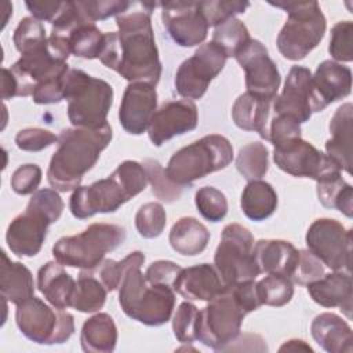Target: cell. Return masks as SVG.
Here are the masks:
<instances>
[{
	"label": "cell",
	"instance_id": "1",
	"mask_svg": "<svg viewBox=\"0 0 353 353\" xmlns=\"http://www.w3.org/2000/svg\"><path fill=\"white\" fill-rule=\"evenodd\" d=\"M130 7L116 17L119 30L105 33L99 59L130 83H148L156 87L161 76L150 19L156 3H139V8L134 11Z\"/></svg>",
	"mask_w": 353,
	"mask_h": 353
},
{
	"label": "cell",
	"instance_id": "2",
	"mask_svg": "<svg viewBox=\"0 0 353 353\" xmlns=\"http://www.w3.org/2000/svg\"><path fill=\"white\" fill-rule=\"evenodd\" d=\"M112 137L109 124L99 128L73 127L62 130L58 137V148L47 170L48 183L59 192L79 188L84 174L95 165Z\"/></svg>",
	"mask_w": 353,
	"mask_h": 353
},
{
	"label": "cell",
	"instance_id": "3",
	"mask_svg": "<svg viewBox=\"0 0 353 353\" xmlns=\"http://www.w3.org/2000/svg\"><path fill=\"white\" fill-rule=\"evenodd\" d=\"M145 255L141 251L125 256V268L119 284V303L132 320L149 327L165 324L175 306L174 288L163 284H150L141 266Z\"/></svg>",
	"mask_w": 353,
	"mask_h": 353
},
{
	"label": "cell",
	"instance_id": "4",
	"mask_svg": "<svg viewBox=\"0 0 353 353\" xmlns=\"http://www.w3.org/2000/svg\"><path fill=\"white\" fill-rule=\"evenodd\" d=\"M148 185L146 171L142 164L125 160L108 176L95 181L90 186H79L73 190L69 208L79 219L90 218L98 212H114L124 203L145 190Z\"/></svg>",
	"mask_w": 353,
	"mask_h": 353
},
{
	"label": "cell",
	"instance_id": "5",
	"mask_svg": "<svg viewBox=\"0 0 353 353\" xmlns=\"http://www.w3.org/2000/svg\"><path fill=\"white\" fill-rule=\"evenodd\" d=\"M63 211L61 196L52 189L36 190L26 210L15 216L7 228L6 241L17 256H34L47 237V229L57 222Z\"/></svg>",
	"mask_w": 353,
	"mask_h": 353
},
{
	"label": "cell",
	"instance_id": "6",
	"mask_svg": "<svg viewBox=\"0 0 353 353\" xmlns=\"http://www.w3.org/2000/svg\"><path fill=\"white\" fill-rule=\"evenodd\" d=\"M62 94L68 101V117L74 127L99 128L106 123L113 103V88L80 69H70L62 77Z\"/></svg>",
	"mask_w": 353,
	"mask_h": 353
},
{
	"label": "cell",
	"instance_id": "7",
	"mask_svg": "<svg viewBox=\"0 0 353 353\" xmlns=\"http://www.w3.org/2000/svg\"><path fill=\"white\" fill-rule=\"evenodd\" d=\"M270 4L288 14V18L276 40L280 54L290 61L303 59L319 46L325 33L327 21L319 3L277 1Z\"/></svg>",
	"mask_w": 353,
	"mask_h": 353
},
{
	"label": "cell",
	"instance_id": "8",
	"mask_svg": "<svg viewBox=\"0 0 353 353\" xmlns=\"http://www.w3.org/2000/svg\"><path fill=\"white\" fill-rule=\"evenodd\" d=\"M232 160L233 146L229 139L219 134H211L175 152L165 172L174 183L189 186L211 172L223 170Z\"/></svg>",
	"mask_w": 353,
	"mask_h": 353
},
{
	"label": "cell",
	"instance_id": "9",
	"mask_svg": "<svg viewBox=\"0 0 353 353\" xmlns=\"http://www.w3.org/2000/svg\"><path fill=\"white\" fill-rule=\"evenodd\" d=\"M125 240V229L114 223H91L84 232L61 237L52 247V255L63 266L81 270L95 269L105 255Z\"/></svg>",
	"mask_w": 353,
	"mask_h": 353
},
{
	"label": "cell",
	"instance_id": "10",
	"mask_svg": "<svg viewBox=\"0 0 353 353\" xmlns=\"http://www.w3.org/2000/svg\"><path fill=\"white\" fill-rule=\"evenodd\" d=\"M254 237L251 232L239 225H226L214 255V266L226 287L241 281L255 280L259 268L254 258Z\"/></svg>",
	"mask_w": 353,
	"mask_h": 353
},
{
	"label": "cell",
	"instance_id": "11",
	"mask_svg": "<svg viewBox=\"0 0 353 353\" xmlns=\"http://www.w3.org/2000/svg\"><path fill=\"white\" fill-rule=\"evenodd\" d=\"M245 316L247 313L226 287L223 292L199 310L197 341L214 350L223 352L240 335Z\"/></svg>",
	"mask_w": 353,
	"mask_h": 353
},
{
	"label": "cell",
	"instance_id": "12",
	"mask_svg": "<svg viewBox=\"0 0 353 353\" xmlns=\"http://www.w3.org/2000/svg\"><path fill=\"white\" fill-rule=\"evenodd\" d=\"M15 321L28 339L40 345L63 343L74 332V319L70 313L52 309L36 296L17 305Z\"/></svg>",
	"mask_w": 353,
	"mask_h": 353
},
{
	"label": "cell",
	"instance_id": "13",
	"mask_svg": "<svg viewBox=\"0 0 353 353\" xmlns=\"http://www.w3.org/2000/svg\"><path fill=\"white\" fill-rule=\"evenodd\" d=\"M228 55L225 51L210 41L199 46L194 54L185 59L175 74L176 92L186 99H200L212 79L223 69Z\"/></svg>",
	"mask_w": 353,
	"mask_h": 353
},
{
	"label": "cell",
	"instance_id": "14",
	"mask_svg": "<svg viewBox=\"0 0 353 353\" xmlns=\"http://www.w3.org/2000/svg\"><path fill=\"white\" fill-rule=\"evenodd\" d=\"M307 250L334 272L350 273L352 230L336 219L319 218L306 232Z\"/></svg>",
	"mask_w": 353,
	"mask_h": 353
},
{
	"label": "cell",
	"instance_id": "15",
	"mask_svg": "<svg viewBox=\"0 0 353 353\" xmlns=\"http://www.w3.org/2000/svg\"><path fill=\"white\" fill-rule=\"evenodd\" d=\"M273 160L281 171L299 178H312L316 182L331 174L341 172V168L327 154L302 139V137L276 145Z\"/></svg>",
	"mask_w": 353,
	"mask_h": 353
},
{
	"label": "cell",
	"instance_id": "16",
	"mask_svg": "<svg viewBox=\"0 0 353 353\" xmlns=\"http://www.w3.org/2000/svg\"><path fill=\"white\" fill-rule=\"evenodd\" d=\"M325 108L314 90L310 70L298 65L292 66L287 74L283 92L273 101V114H287L302 124L313 113Z\"/></svg>",
	"mask_w": 353,
	"mask_h": 353
},
{
	"label": "cell",
	"instance_id": "17",
	"mask_svg": "<svg viewBox=\"0 0 353 353\" xmlns=\"http://www.w3.org/2000/svg\"><path fill=\"white\" fill-rule=\"evenodd\" d=\"M234 58L245 73L248 92L268 99L277 97L281 76L277 65L259 40L250 39Z\"/></svg>",
	"mask_w": 353,
	"mask_h": 353
},
{
	"label": "cell",
	"instance_id": "18",
	"mask_svg": "<svg viewBox=\"0 0 353 353\" xmlns=\"http://www.w3.org/2000/svg\"><path fill=\"white\" fill-rule=\"evenodd\" d=\"M160 7L163 23L178 46L193 47L205 40L208 25L199 10V1H164Z\"/></svg>",
	"mask_w": 353,
	"mask_h": 353
},
{
	"label": "cell",
	"instance_id": "19",
	"mask_svg": "<svg viewBox=\"0 0 353 353\" xmlns=\"http://www.w3.org/2000/svg\"><path fill=\"white\" fill-rule=\"evenodd\" d=\"M197 106L190 99L164 102L153 114L148 128L149 139L154 146H161L165 141L192 131L197 127Z\"/></svg>",
	"mask_w": 353,
	"mask_h": 353
},
{
	"label": "cell",
	"instance_id": "20",
	"mask_svg": "<svg viewBox=\"0 0 353 353\" xmlns=\"http://www.w3.org/2000/svg\"><path fill=\"white\" fill-rule=\"evenodd\" d=\"M157 92L148 83H130L123 94L119 109L121 127L132 135L143 134L156 113Z\"/></svg>",
	"mask_w": 353,
	"mask_h": 353
},
{
	"label": "cell",
	"instance_id": "21",
	"mask_svg": "<svg viewBox=\"0 0 353 353\" xmlns=\"http://www.w3.org/2000/svg\"><path fill=\"white\" fill-rule=\"evenodd\" d=\"M174 291L188 301H211L225 291L215 266L199 263L190 268H182L172 284Z\"/></svg>",
	"mask_w": 353,
	"mask_h": 353
},
{
	"label": "cell",
	"instance_id": "22",
	"mask_svg": "<svg viewBox=\"0 0 353 353\" xmlns=\"http://www.w3.org/2000/svg\"><path fill=\"white\" fill-rule=\"evenodd\" d=\"M307 292L320 306L339 307L347 319H352L353 290L350 273L336 270L334 273L324 274L319 280L307 284Z\"/></svg>",
	"mask_w": 353,
	"mask_h": 353
},
{
	"label": "cell",
	"instance_id": "23",
	"mask_svg": "<svg viewBox=\"0 0 353 353\" xmlns=\"http://www.w3.org/2000/svg\"><path fill=\"white\" fill-rule=\"evenodd\" d=\"M353 106L350 102L341 105L330 120L331 138L325 142L327 156L347 174L352 172V131Z\"/></svg>",
	"mask_w": 353,
	"mask_h": 353
},
{
	"label": "cell",
	"instance_id": "24",
	"mask_svg": "<svg viewBox=\"0 0 353 353\" xmlns=\"http://www.w3.org/2000/svg\"><path fill=\"white\" fill-rule=\"evenodd\" d=\"M254 258L261 273L291 277L299 251L285 240H259L254 244Z\"/></svg>",
	"mask_w": 353,
	"mask_h": 353
},
{
	"label": "cell",
	"instance_id": "25",
	"mask_svg": "<svg viewBox=\"0 0 353 353\" xmlns=\"http://www.w3.org/2000/svg\"><path fill=\"white\" fill-rule=\"evenodd\" d=\"M273 101L245 91L233 103L232 119L234 124L244 131H255L261 138L268 141Z\"/></svg>",
	"mask_w": 353,
	"mask_h": 353
},
{
	"label": "cell",
	"instance_id": "26",
	"mask_svg": "<svg viewBox=\"0 0 353 353\" xmlns=\"http://www.w3.org/2000/svg\"><path fill=\"white\" fill-rule=\"evenodd\" d=\"M313 339L328 353H352L353 334L350 325L335 313H321L310 325Z\"/></svg>",
	"mask_w": 353,
	"mask_h": 353
},
{
	"label": "cell",
	"instance_id": "27",
	"mask_svg": "<svg viewBox=\"0 0 353 353\" xmlns=\"http://www.w3.org/2000/svg\"><path fill=\"white\" fill-rule=\"evenodd\" d=\"M314 90L323 103L328 106L347 97L352 91V70L350 68L327 59L323 61L312 76Z\"/></svg>",
	"mask_w": 353,
	"mask_h": 353
},
{
	"label": "cell",
	"instance_id": "28",
	"mask_svg": "<svg viewBox=\"0 0 353 353\" xmlns=\"http://www.w3.org/2000/svg\"><path fill=\"white\" fill-rule=\"evenodd\" d=\"M74 287V279L65 272L59 262H47L37 272V288L54 307H70Z\"/></svg>",
	"mask_w": 353,
	"mask_h": 353
},
{
	"label": "cell",
	"instance_id": "29",
	"mask_svg": "<svg viewBox=\"0 0 353 353\" xmlns=\"http://www.w3.org/2000/svg\"><path fill=\"white\" fill-rule=\"evenodd\" d=\"M0 292L6 301L19 305L34 296V283L30 270L21 262H12L1 251Z\"/></svg>",
	"mask_w": 353,
	"mask_h": 353
},
{
	"label": "cell",
	"instance_id": "30",
	"mask_svg": "<svg viewBox=\"0 0 353 353\" xmlns=\"http://www.w3.org/2000/svg\"><path fill=\"white\" fill-rule=\"evenodd\" d=\"M81 349L87 353H110L117 343V327L108 313L87 319L80 332Z\"/></svg>",
	"mask_w": 353,
	"mask_h": 353
},
{
	"label": "cell",
	"instance_id": "31",
	"mask_svg": "<svg viewBox=\"0 0 353 353\" xmlns=\"http://www.w3.org/2000/svg\"><path fill=\"white\" fill-rule=\"evenodd\" d=\"M168 240L172 250L178 254L194 256L207 248L210 232L196 218L183 216L172 225Z\"/></svg>",
	"mask_w": 353,
	"mask_h": 353
},
{
	"label": "cell",
	"instance_id": "32",
	"mask_svg": "<svg viewBox=\"0 0 353 353\" xmlns=\"http://www.w3.org/2000/svg\"><path fill=\"white\" fill-rule=\"evenodd\" d=\"M240 207L248 219L265 221L277 208V193L265 181H250L241 193Z\"/></svg>",
	"mask_w": 353,
	"mask_h": 353
},
{
	"label": "cell",
	"instance_id": "33",
	"mask_svg": "<svg viewBox=\"0 0 353 353\" xmlns=\"http://www.w3.org/2000/svg\"><path fill=\"white\" fill-rule=\"evenodd\" d=\"M108 290L92 270H81L70 299V307L81 313H94L105 305Z\"/></svg>",
	"mask_w": 353,
	"mask_h": 353
},
{
	"label": "cell",
	"instance_id": "34",
	"mask_svg": "<svg viewBox=\"0 0 353 353\" xmlns=\"http://www.w3.org/2000/svg\"><path fill=\"white\" fill-rule=\"evenodd\" d=\"M317 197L325 208H335L347 218H352L353 188L342 178L341 172L317 181Z\"/></svg>",
	"mask_w": 353,
	"mask_h": 353
},
{
	"label": "cell",
	"instance_id": "35",
	"mask_svg": "<svg viewBox=\"0 0 353 353\" xmlns=\"http://www.w3.org/2000/svg\"><path fill=\"white\" fill-rule=\"evenodd\" d=\"M70 52L76 57L94 59L99 58V54L103 47L105 33H102L95 23H81L76 26L68 36Z\"/></svg>",
	"mask_w": 353,
	"mask_h": 353
},
{
	"label": "cell",
	"instance_id": "36",
	"mask_svg": "<svg viewBox=\"0 0 353 353\" xmlns=\"http://www.w3.org/2000/svg\"><path fill=\"white\" fill-rule=\"evenodd\" d=\"M237 171L250 182L261 179L269 168V152L261 142H251L240 148L236 157Z\"/></svg>",
	"mask_w": 353,
	"mask_h": 353
},
{
	"label": "cell",
	"instance_id": "37",
	"mask_svg": "<svg viewBox=\"0 0 353 353\" xmlns=\"http://www.w3.org/2000/svg\"><path fill=\"white\" fill-rule=\"evenodd\" d=\"M256 294L261 305L281 307L294 295V283L280 274H268L256 283Z\"/></svg>",
	"mask_w": 353,
	"mask_h": 353
},
{
	"label": "cell",
	"instance_id": "38",
	"mask_svg": "<svg viewBox=\"0 0 353 353\" xmlns=\"http://www.w3.org/2000/svg\"><path fill=\"white\" fill-rule=\"evenodd\" d=\"M250 39L251 37L247 26L240 19L233 17L215 28L211 41L219 46L228 58H234Z\"/></svg>",
	"mask_w": 353,
	"mask_h": 353
},
{
	"label": "cell",
	"instance_id": "39",
	"mask_svg": "<svg viewBox=\"0 0 353 353\" xmlns=\"http://www.w3.org/2000/svg\"><path fill=\"white\" fill-rule=\"evenodd\" d=\"M142 165L146 171L148 182L152 186V193L161 201L165 203H172L178 200L182 194V186L174 183L163 165L153 159H145L142 161Z\"/></svg>",
	"mask_w": 353,
	"mask_h": 353
},
{
	"label": "cell",
	"instance_id": "40",
	"mask_svg": "<svg viewBox=\"0 0 353 353\" xmlns=\"http://www.w3.org/2000/svg\"><path fill=\"white\" fill-rule=\"evenodd\" d=\"M165 210L156 201L145 203L135 214V228L145 239H154L160 236L165 228Z\"/></svg>",
	"mask_w": 353,
	"mask_h": 353
},
{
	"label": "cell",
	"instance_id": "41",
	"mask_svg": "<svg viewBox=\"0 0 353 353\" xmlns=\"http://www.w3.org/2000/svg\"><path fill=\"white\" fill-rule=\"evenodd\" d=\"M194 203L201 216L210 222H219L228 214V200L214 186L200 188L194 194Z\"/></svg>",
	"mask_w": 353,
	"mask_h": 353
},
{
	"label": "cell",
	"instance_id": "42",
	"mask_svg": "<svg viewBox=\"0 0 353 353\" xmlns=\"http://www.w3.org/2000/svg\"><path fill=\"white\" fill-rule=\"evenodd\" d=\"M250 7L247 1H221V0H208L199 1V10L205 19L208 26H218L225 21L233 18L236 14H243Z\"/></svg>",
	"mask_w": 353,
	"mask_h": 353
},
{
	"label": "cell",
	"instance_id": "43",
	"mask_svg": "<svg viewBox=\"0 0 353 353\" xmlns=\"http://www.w3.org/2000/svg\"><path fill=\"white\" fill-rule=\"evenodd\" d=\"M14 44L15 48L23 54L32 48H36L47 41L46 30L43 23L33 18V17H26L22 18L18 23V26L14 30Z\"/></svg>",
	"mask_w": 353,
	"mask_h": 353
},
{
	"label": "cell",
	"instance_id": "44",
	"mask_svg": "<svg viewBox=\"0 0 353 353\" xmlns=\"http://www.w3.org/2000/svg\"><path fill=\"white\" fill-rule=\"evenodd\" d=\"M197 324L199 309L190 302H182L172 317V331L175 338L182 343L197 341Z\"/></svg>",
	"mask_w": 353,
	"mask_h": 353
},
{
	"label": "cell",
	"instance_id": "45",
	"mask_svg": "<svg viewBox=\"0 0 353 353\" xmlns=\"http://www.w3.org/2000/svg\"><path fill=\"white\" fill-rule=\"evenodd\" d=\"M353 23L341 21L331 29L328 51L331 57L339 62H350L353 59Z\"/></svg>",
	"mask_w": 353,
	"mask_h": 353
},
{
	"label": "cell",
	"instance_id": "46",
	"mask_svg": "<svg viewBox=\"0 0 353 353\" xmlns=\"http://www.w3.org/2000/svg\"><path fill=\"white\" fill-rule=\"evenodd\" d=\"M324 276L323 262L314 256L309 250H299L298 263L290 277V280L299 285H307L312 281Z\"/></svg>",
	"mask_w": 353,
	"mask_h": 353
},
{
	"label": "cell",
	"instance_id": "47",
	"mask_svg": "<svg viewBox=\"0 0 353 353\" xmlns=\"http://www.w3.org/2000/svg\"><path fill=\"white\" fill-rule=\"evenodd\" d=\"M80 8L85 14V17L91 22L102 21L109 17H117L128 10L131 6V1H124V0H88V1H79Z\"/></svg>",
	"mask_w": 353,
	"mask_h": 353
},
{
	"label": "cell",
	"instance_id": "48",
	"mask_svg": "<svg viewBox=\"0 0 353 353\" xmlns=\"http://www.w3.org/2000/svg\"><path fill=\"white\" fill-rule=\"evenodd\" d=\"M55 142H58V137L55 134L37 127L23 128L15 135L17 146L26 152H40Z\"/></svg>",
	"mask_w": 353,
	"mask_h": 353
},
{
	"label": "cell",
	"instance_id": "49",
	"mask_svg": "<svg viewBox=\"0 0 353 353\" xmlns=\"http://www.w3.org/2000/svg\"><path fill=\"white\" fill-rule=\"evenodd\" d=\"M301 124L291 116L287 114H273L269 123L268 141L273 143V146L283 143L292 138L301 137Z\"/></svg>",
	"mask_w": 353,
	"mask_h": 353
},
{
	"label": "cell",
	"instance_id": "50",
	"mask_svg": "<svg viewBox=\"0 0 353 353\" xmlns=\"http://www.w3.org/2000/svg\"><path fill=\"white\" fill-rule=\"evenodd\" d=\"M41 182V168L37 164H23L11 176V188L17 194H33Z\"/></svg>",
	"mask_w": 353,
	"mask_h": 353
},
{
	"label": "cell",
	"instance_id": "51",
	"mask_svg": "<svg viewBox=\"0 0 353 353\" xmlns=\"http://www.w3.org/2000/svg\"><path fill=\"white\" fill-rule=\"evenodd\" d=\"M182 268L171 261H156L152 262L146 272L145 277L150 284H163L172 287L174 280L179 274Z\"/></svg>",
	"mask_w": 353,
	"mask_h": 353
},
{
	"label": "cell",
	"instance_id": "52",
	"mask_svg": "<svg viewBox=\"0 0 353 353\" xmlns=\"http://www.w3.org/2000/svg\"><path fill=\"white\" fill-rule=\"evenodd\" d=\"M124 268H125V258H123L119 262L113 259H103L95 269H92V272L102 281V284L109 292L119 288Z\"/></svg>",
	"mask_w": 353,
	"mask_h": 353
},
{
	"label": "cell",
	"instance_id": "53",
	"mask_svg": "<svg viewBox=\"0 0 353 353\" xmlns=\"http://www.w3.org/2000/svg\"><path fill=\"white\" fill-rule=\"evenodd\" d=\"M229 290L232 291L233 296L236 298V301L247 314L256 310L259 306H262L258 299L256 283L254 280L237 283L234 285H230Z\"/></svg>",
	"mask_w": 353,
	"mask_h": 353
},
{
	"label": "cell",
	"instance_id": "54",
	"mask_svg": "<svg viewBox=\"0 0 353 353\" xmlns=\"http://www.w3.org/2000/svg\"><path fill=\"white\" fill-rule=\"evenodd\" d=\"M25 6L33 18L52 23L61 11L62 1H25Z\"/></svg>",
	"mask_w": 353,
	"mask_h": 353
},
{
	"label": "cell",
	"instance_id": "55",
	"mask_svg": "<svg viewBox=\"0 0 353 353\" xmlns=\"http://www.w3.org/2000/svg\"><path fill=\"white\" fill-rule=\"evenodd\" d=\"M17 97V81L10 69L3 68V81H1V98L11 99Z\"/></svg>",
	"mask_w": 353,
	"mask_h": 353
},
{
	"label": "cell",
	"instance_id": "56",
	"mask_svg": "<svg viewBox=\"0 0 353 353\" xmlns=\"http://www.w3.org/2000/svg\"><path fill=\"white\" fill-rule=\"evenodd\" d=\"M279 350L280 352H284V350H290V352H295V350L313 352V349L305 341H302V339H290Z\"/></svg>",
	"mask_w": 353,
	"mask_h": 353
}]
</instances>
